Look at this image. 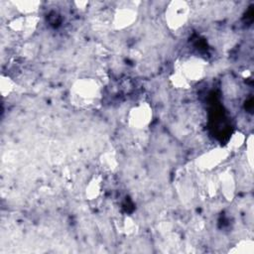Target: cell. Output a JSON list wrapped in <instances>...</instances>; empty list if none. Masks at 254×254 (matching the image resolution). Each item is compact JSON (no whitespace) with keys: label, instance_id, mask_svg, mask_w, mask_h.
<instances>
[{"label":"cell","instance_id":"cell-1","mask_svg":"<svg viewBox=\"0 0 254 254\" xmlns=\"http://www.w3.org/2000/svg\"><path fill=\"white\" fill-rule=\"evenodd\" d=\"M206 64L199 58L190 57L178 63L171 81L178 88H189L205 74Z\"/></svg>","mask_w":254,"mask_h":254},{"label":"cell","instance_id":"cell-2","mask_svg":"<svg viewBox=\"0 0 254 254\" xmlns=\"http://www.w3.org/2000/svg\"><path fill=\"white\" fill-rule=\"evenodd\" d=\"M69 96L73 105L80 108H90L99 102L101 87L94 78H78L72 83Z\"/></svg>","mask_w":254,"mask_h":254},{"label":"cell","instance_id":"cell-3","mask_svg":"<svg viewBox=\"0 0 254 254\" xmlns=\"http://www.w3.org/2000/svg\"><path fill=\"white\" fill-rule=\"evenodd\" d=\"M190 8L186 2H173L166 10V22L170 29L179 30L189 19Z\"/></svg>","mask_w":254,"mask_h":254},{"label":"cell","instance_id":"cell-4","mask_svg":"<svg viewBox=\"0 0 254 254\" xmlns=\"http://www.w3.org/2000/svg\"><path fill=\"white\" fill-rule=\"evenodd\" d=\"M153 111L151 106L146 102H141L133 106L127 115L129 126L135 129H144L152 121Z\"/></svg>","mask_w":254,"mask_h":254},{"label":"cell","instance_id":"cell-5","mask_svg":"<svg viewBox=\"0 0 254 254\" xmlns=\"http://www.w3.org/2000/svg\"><path fill=\"white\" fill-rule=\"evenodd\" d=\"M228 152L229 151L222 150V149L211 150L199 158L198 164L200 168L204 170H211L216 166H218L226 158Z\"/></svg>","mask_w":254,"mask_h":254},{"label":"cell","instance_id":"cell-6","mask_svg":"<svg viewBox=\"0 0 254 254\" xmlns=\"http://www.w3.org/2000/svg\"><path fill=\"white\" fill-rule=\"evenodd\" d=\"M136 11L131 8L118 9L114 15V26L116 29H124L132 25L136 20Z\"/></svg>","mask_w":254,"mask_h":254},{"label":"cell","instance_id":"cell-7","mask_svg":"<svg viewBox=\"0 0 254 254\" xmlns=\"http://www.w3.org/2000/svg\"><path fill=\"white\" fill-rule=\"evenodd\" d=\"M100 190H101V180L100 178L95 177L89 182V184L86 187V190H85L86 197H88V199H94L99 195Z\"/></svg>","mask_w":254,"mask_h":254},{"label":"cell","instance_id":"cell-8","mask_svg":"<svg viewBox=\"0 0 254 254\" xmlns=\"http://www.w3.org/2000/svg\"><path fill=\"white\" fill-rule=\"evenodd\" d=\"M229 252L232 253H242V254H252L254 252V242L251 239L239 241Z\"/></svg>","mask_w":254,"mask_h":254},{"label":"cell","instance_id":"cell-9","mask_svg":"<svg viewBox=\"0 0 254 254\" xmlns=\"http://www.w3.org/2000/svg\"><path fill=\"white\" fill-rule=\"evenodd\" d=\"M221 186L224 195L227 197V199H231L234 192V181L230 174H225V176L221 180Z\"/></svg>","mask_w":254,"mask_h":254},{"label":"cell","instance_id":"cell-10","mask_svg":"<svg viewBox=\"0 0 254 254\" xmlns=\"http://www.w3.org/2000/svg\"><path fill=\"white\" fill-rule=\"evenodd\" d=\"M245 141V136L241 132H235L231 139L229 140V149L228 150H236L240 148Z\"/></svg>","mask_w":254,"mask_h":254},{"label":"cell","instance_id":"cell-11","mask_svg":"<svg viewBox=\"0 0 254 254\" xmlns=\"http://www.w3.org/2000/svg\"><path fill=\"white\" fill-rule=\"evenodd\" d=\"M246 158L250 168H253V136L246 138Z\"/></svg>","mask_w":254,"mask_h":254},{"label":"cell","instance_id":"cell-12","mask_svg":"<svg viewBox=\"0 0 254 254\" xmlns=\"http://www.w3.org/2000/svg\"><path fill=\"white\" fill-rule=\"evenodd\" d=\"M12 89H13V82L11 81V79L9 77H7V78L2 77V80H1V92H2V94L5 96L6 93L9 94Z\"/></svg>","mask_w":254,"mask_h":254}]
</instances>
